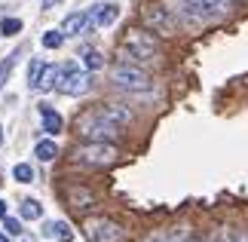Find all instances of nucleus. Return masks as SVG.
Instances as JSON below:
<instances>
[{
  "label": "nucleus",
  "mask_w": 248,
  "mask_h": 242,
  "mask_svg": "<svg viewBox=\"0 0 248 242\" xmlns=\"http://www.w3.org/2000/svg\"><path fill=\"white\" fill-rule=\"evenodd\" d=\"M64 199H68V206H71L74 211H86V209L95 206V193H92L89 187H77V184L64 190Z\"/></svg>",
  "instance_id": "10"
},
{
  "label": "nucleus",
  "mask_w": 248,
  "mask_h": 242,
  "mask_svg": "<svg viewBox=\"0 0 248 242\" xmlns=\"http://www.w3.org/2000/svg\"><path fill=\"white\" fill-rule=\"evenodd\" d=\"M120 55L126 62H147V59H154V55H159L156 34L147 31V28H129V31L123 34Z\"/></svg>",
  "instance_id": "1"
},
{
  "label": "nucleus",
  "mask_w": 248,
  "mask_h": 242,
  "mask_svg": "<svg viewBox=\"0 0 248 242\" xmlns=\"http://www.w3.org/2000/svg\"><path fill=\"white\" fill-rule=\"evenodd\" d=\"M34 157L40 162H52L55 157H59V144H55L52 138H40L34 144Z\"/></svg>",
  "instance_id": "15"
},
{
  "label": "nucleus",
  "mask_w": 248,
  "mask_h": 242,
  "mask_svg": "<svg viewBox=\"0 0 248 242\" xmlns=\"http://www.w3.org/2000/svg\"><path fill=\"white\" fill-rule=\"evenodd\" d=\"M55 3H62V0H43V9H52Z\"/></svg>",
  "instance_id": "27"
},
{
  "label": "nucleus",
  "mask_w": 248,
  "mask_h": 242,
  "mask_svg": "<svg viewBox=\"0 0 248 242\" xmlns=\"http://www.w3.org/2000/svg\"><path fill=\"white\" fill-rule=\"evenodd\" d=\"M110 83L117 89H126V92H147L154 86L147 71H141L138 65H129V62H120L110 67Z\"/></svg>",
  "instance_id": "4"
},
{
  "label": "nucleus",
  "mask_w": 248,
  "mask_h": 242,
  "mask_svg": "<svg viewBox=\"0 0 248 242\" xmlns=\"http://www.w3.org/2000/svg\"><path fill=\"white\" fill-rule=\"evenodd\" d=\"M13 178H16L18 184H31V181H34V169L28 166V162H18V166L13 169Z\"/></svg>",
  "instance_id": "19"
},
{
  "label": "nucleus",
  "mask_w": 248,
  "mask_h": 242,
  "mask_svg": "<svg viewBox=\"0 0 248 242\" xmlns=\"http://www.w3.org/2000/svg\"><path fill=\"white\" fill-rule=\"evenodd\" d=\"M16 59H18V52H9L3 62H0V89L6 86V80H9V74H13V67H16Z\"/></svg>",
  "instance_id": "18"
},
{
  "label": "nucleus",
  "mask_w": 248,
  "mask_h": 242,
  "mask_svg": "<svg viewBox=\"0 0 248 242\" xmlns=\"http://www.w3.org/2000/svg\"><path fill=\"white\" fill-rule=\"evenodd\" d=\"M144 242H169V236L166 233H154V236H147Z\"/></svg>",
  "instance_id": "26"
},
{
  "label": "nucleus",
  "mask_w": 248,
  "mask_h": 242,
  "mask_svg": "<svg viewBox=\"0 0 248 242\" xmlns=\"http://www.w3.org/2000/svg\"><path fill=\"white\" fill-rule=\"evenodd\" d=\"M89 25H92V16L86 13V9H80V13H71L68 18H64L59 31H62L64 37H80V34L89 31Z\"/></svg>",
  "instance_id": "9"
},
{
  "label": "nucleus",
  "mask_w": 248,
  "mask_h": 242,
  "mask_svg": "<svg viewBox=\"0 0 248 242\" xmlns=\"http://www.w3.org/2000/svg\"><path fill=\"white\" fill-rule=\"evenodd\" d=\"M141 22H144L150 31H156V34H171L175 31V18H171V13L166 6H159V3L141 9Z\"/></svg>",
  "instance_id": "7"
},
{
  "label": "nucleus",
  "mask_w": 248,
  "mask_h": 242,
  "mask_svg": "<svg viewBox=\"0 0 248 242\" xmlns=\"http://www.w3.org/2000/svg\"><path fill=\"white\" fill-rule=\"evenodd\" d=\"M71 160L86 169H104L120 160V150L113 147V141H83L71 150Z\"/></svg>",
  "instance_id": "2"
},
{
  "label": "nucleus",
  "mask_w": 248,
  "mask_h": 242,
  "mask_svg": "<svg viewBox=\"0 0 248 242\" xmlns=\"http://www.w3.org/2000/svg\"><path fill=\"white\" fill-rule=\"evenodd\" d=\"M89 16H92V25L110 28L113 22H117V16H120V6H117V3H101V6H95Z\"/></svg>",
  "instance_id": "12"
},
{
  "label": "nucleus",
  "mask_w": 248,
  "mask_h": 242,
  "mask_svg": "<svg viewBox=\"0 0 248 242\" xmlns=\"http://www.w3.org/2000/svg\"><path fill=\"white\" fill-rule=\"evenodd\" d=\"M83 65H86V71H98V67L104 65V59H101V52H95V49H89L83 55Z\"/></svg>",
  "instance_id": "22"
},
{
  "label": "nucleus",
  "mask_w": 248,
  "mask_h": 242,
  "mask_svg": "<svg viewBox=\"0 0 248 242\" xmlns=\"http://www.w3.org/2000/svg\"><path fill=\"white\" fill-rule=\"evenodd\" d=\"M3 215H6V202L0 199V218H3Z\"/></svg>",
  "instance_id": "28"
},
{
  "label": "nucleus",
  "mask_w": 248,
  "mask_h": 242,
  "mask_svg": "<svg viewBox=\"0 0 248 242\" xmlns=\"http://www.w3.org/2000/svg\"><path fill=\"white\" fill-rule=\"evenodd\" d=\"M190 242H208V239H202V236H190Z\"/></svg>",
  "instance_id": "30"
},
{
  "label": "nucleus",
  "mask_w": 248,
  "mask_h": 242,
  "mask_svg": "<svg viewBox=\"0 0 248 242\" xmlns=\"http://www.w3.org/2000/svg\"><path fill=\"white\" fill-rule=\"evenodd\" d=\"M40 71H43V62L40 59H31V65H28V83H37V77H40Z\"/></svg>",
  "instance_id": "24"
},
{
  "label": "nucleus",
  "mask_w": 248,
  "mask_h": 242,
  "mask_svg": "<svg viewBox=\"0 0 248 242\" xmlns=\"http://www.w3.org/2000/svg\"><path fill=\"white\" fill-rule=\"evenodd\" d=\"M212 242H233V230H230V227H217Z\"/></svg>",
  "instance_id": "25"
},
{
  "label": "nucleus",
  "mask_w": 248,
  "mask_h": 242,
  "mask_svg": "<svg viewBox=\"0 0 248 242\" xmlns=\"http://www.w3.org/2000/svg\"><path fill=\"white\" fill-rule=\"evenodd\" d=\"M62 43H64V34L62 31H46L43 34V46H46V49H59Z\"/></svg>",
  "instance_id": "21"
},
{
  "label": "nucleus",
  "mask_w": 248,
  "mask_h": 242,
  "mask_svg": "<svg viewBox=\"0 0 248 242\" xmlns=\"http://www.w3.org/2000/svg\"><path fill=\"white\" fill-rule=\"evenodd\" d=\"M43 233L52 236V239H59V242H71L74 239V230L64 224V221H49V224L43 227Z\"/></svg>",
  "instance_id": "16"
},
{
  "label": "nucleus",
  "mask_w": 248,
  "mask_h": 242,
  "mask_svg": "<svg viewBox=\"0 0 248 242\" xmlns=\"http://www.w3.org/2000/svg\"><path fill=\"white\" fill-rule=\"evenodd\" d=\"M59 77H62V67H59V65H43V71H40V77H37V83H34V89H37V92L55 89Z\"/></svg>",
  "instance_id": "13"
},
{
  "label": "nucleus",
  "mask_w": 248,
  "mask_h": 242,
  "mask_svg": "<svg viewBox=\"0 0 248 242\" xmlns=\"http://www.w3.org/2000/svg\"><path fill=\"white\" fill-rule=\"evenodd\" d=\"M40 117H43V132H49V135H59L62 132L64 120H62L59 111H52L49 104H40Z\"/></svg>",
  "instance_id": "14"
},
{
  "label": "nucleus",
  "mask_w": 248,
  "mask_h": 242,
  "mask_svg": "<svg viewBox=\"0 0 248 242\" xmlns=\"http://www.w3.org/2000/svg\"><path fill=\"white\" fill-rule=\"evenodd\" d=\"M89 86H92V71H80L77 65H64L55 89H59L62 95H86Z\"/></svg>",
  "instance_id": "6"
},
{
  "label": "nucleus",
  "mask_w": 248,
  "mask_h": 242,
  "mask_svg": "<svg viewBox=\"0 0 248 242\" xmlns=\"http://www.w3.org/2000/svg\"><path fill=\"white\" fill-rule=\"evenodd\" d=\"M0 144H3V126H0Z\"/></svg>",
  "instance_id": "32"
},
{
  "label": "nucleus",
  "mask_w": 248,
  "mask_h": 242,
  "mask_svg": "<svg viewBox=\"0 0 248 242\" xmlns=\"http://www.w3.org/2000/svg\"><path fill=\"white\" fill-rule=\"evenodd\" d=\"M18 31H22V18H3V22H0V34L3 37H13Z\"/></svg>",
  "instance_id": "20"
},
{
  "label": "nucleus",
  "mask_w": 248,
  "mask_h": 242,
  "mask_svg": "<svg viewBox=\"0 0 248 242\" xmlns=\"http://www.w3.org/2000/svg\"><path fill=\"white\" fill-rule=\"evenodd\" d=\"M233 0H181L187 16H196V18H212V16H221L230 9Z\"/></svg>",
  "instance_id": "8"
},
{
  "label": "nucleus",
  "mask_w": 248,
  "mask_h": 242,
  "mask_svg": "<svg viewBox=\"0 0 248 242\" xmlns=\"http://www.w3.org/2000/svg\"><path fill=\"white\" fill-rule=\"evenodd\" d=\"M18 211H22V218H25V221H40V218H43V206H40L37 199H25Z\"/></svg>",
  "instance_id": "17"
},
{
  "label": "nucleus",
  "mask_w": 248,
  "mask_h": 242,
  "mask_svg": "<svg viewBox=\"0 0 248 242\" xmlns=\"http://www.w3.org/2000/svg\"><path fill=\"white\" fill-rule=\"evenodd\" d=\"M3 230L9 236H18V233H25L22 230V221H16V218H9V215H3Z\"/></svg>",
  "instance_id": "23"
},
{
  "label": "nucleus",
  "mask_w": 248,
  "mask_h": 242,
  "mask_svg": "<svg viewBox=\"0 0 248 242\" xmlns=\"http://www.w3.org/2000/svg\"><path fill=\"white\" fill-rule=\"evenodd\" d=\"M0 242H13V239H9V233H0Z\"/></svg>",
  "instance_id": "29"
},
{
  "label": "nucleus",
  "mask_w": 248,
  "mask_h": 242,
  "mask_svg": "<svg viewBox=\"0 0 248 242\" xmlns=\"http://www.w3.org/2000/svg\"><path fill=\"white\" fill-rule=\"evenodd\" d=\"M233 242H248V239H245V236L239 233V236H233Z\"/></svg>",
  "instance_id": "31"
},
{
  "label": "nucleus",
  "mask_w": 248,
  "mask_h": 242,
  "mask_svg": "<svg viewBox=\"0 0 248 242\" xmlns=\"http://www.w3.org/2000/svg\"><path fill=\"white\" fill-rule=\"evenodd\" d=\"M74 129H77V135L86 138V141H113L120 135V126L110 123V120H104L98 113V108L83 111L77 117V123H74Z\"/></svg>",
  "instance_id": "3"
},
{
  "label": "nucleus",
  "mask_w": 248,
  "mask_h": 242,
  "mask_svg": "<svg viewBox=\"0 0 248 242\" xmlns=\"http://www.w3.org/2000/svg\"><path fill=\"white\" fill-rule=\"evenodd\" d=\"M98 113H101L104 120L117 123L120 129H123V126H129V123H132V111L126 108V104H98Z\"/></svg>",
  "instance_id": "11"
},
{
  "label": "nucleus",
  "mask_w": 248,
  "mask_h": 242,
  "mask_svg": "<svg viewBox=\"0 0 248 242\" xmlns=\"http://www.w3.org/2000/svg\"><path fill=\"white\" fill-rule=\"evenodd\" d=\"M86 239L89 242H126V230H123V224H117V221L110 218H89L86 221Z\"/></svg>",
  "instance_id": "5"
}]
</instances>
